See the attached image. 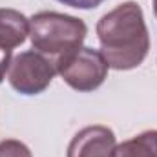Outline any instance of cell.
<instances>
[{"mask_svg":"<svg viewBox=\"0 0 157 157\" xmlns=\"http://www.w3.org/2000/svg\"><path fill=\"white\" fill-rule=\"evenodd\" d=\"M97 37L108 68L119 71L141 66L150 49L143 9L132 0L117 6L97 22Z\"/></svg>","mask_w":157,"mask_h":157,"instance_id":"cell-1","label":"cell"},{"mask_svg":"<svg viewBox=\"0 0 157 157\" xmlns=\"http://www.w3.org/2000/svg\"><path fill=\"white\" fill-rule=\"evenodd\" d=\"M86 24L71 15L42 11L29 20V39L33 48L51 59L55 68L60 60L80 49V44L86 39Z\"/></svg>","mask_w":157,"mask_h":157,"instance_id":"cell-2","label":"cell"},{"mask_svg":"<svg viewBox=\"0 0 157 157\" xmlns=\"http://www.w3.org/2000/svg\"><path fill=\"white\" fill-rule=\"evenodd\" d=\"M57 73L77 91H93L106 80L108 64L101 51L80 48L57 64Z\"/></svg>","mask_w":157,"mask_h":157,"instance_id":"cell-3","label":"cell"},{"mask_svg":"<svg viewBox=\"0 0 157 157\" xmlns=\"http://www.w3.org/2000/svg\"><path fill=\"white\" fill-rule=\"evenodd\" d=\"M55 73L57 68L51 59L39 51H24L11 60L7 80L22 95H39L51 84Z\"/></svg>","mask_w":157,"mask_h":157,"instance_id":"cell-4","label":"cell"},{"mask_svg":"<svg viewBox=\"0 0 157 157\" xmlns=\"http://www.w3.org/2000/svg\"><path fill=\"white\" fill-rule=\"evenodd\" d=\"M115 150V133L108 126L82 128L68 146V157H112Z\"/></svg>","mask_w":157,"mask_h":157,"instance_id":"cell-5","label":"cell"},{"mask_svg":"<svg viewBox=\"0 0 157 157\" xmlns=\"http://www.w3.org/2000/svg\"><path fill=\"white\" fill-rule=\"evenodd\" d=\"M29 35V20L17 9H0V46L17 48Z\"/></svg>","mask_w":157,"mask_h":157,"instance_id":"cell-6","label":"cell"},{"mask_svg":"<svg viewBox=\"0 0 157 157\" xmlns=\"http://www.w3.org/2000/svg\"><path fill=\"white\" fill-rule=\"evenodd\" d=\"M112 157H157V130H148L115 146Z\"/></svg>","mask_w":157,"mask_h":157,"instance_id":"cell-7","label":"cell"},{"mask_svg":"<svg viewBox=\"0 0 157 157\" xmlns=\"http://www.w3.org/2000/svg\"><path fill=\"white\" fill-rule=\"evenodd\" d=\"M0 157H33L29 148L17 141V139H6L0 143Z\"/></svg>","mask_w":157,"mask_h":157,"instance_id":"cell-8","label":"cell"},{"mask_svg":"<svg viewBox=\"0 0 157 157\" xmlns=\"http://www.w3.org/2000/svg\"><path fill=\"white\" fill-rule=\"evenodd\" d=\"M57 2L70 6V7H77V9H93V7H99L106 0H57Z\"/></svg>","mask_w":157,"mask_h":157,"instance_id":"cell-9","label":"cell"},{"mask_svg":"<svg viewBox=\"0 0 157 157\" xmlns=\"http://www.w3.org/2000/svg\"><path fill=\"white\" fill-rule=\"evenodd\" d=\"M11 60H13V59H11V49L0 46V82L6 77V71H7L9 66H11Z\"/></svg>","mask_w":157,"mask_h":157,"instance_id":"cell-10","label":"cell"},{"mask_svg":"<svg viewBox=\"0 0 157 157\" xmlns=\"http://www.w3.org/2000/svg\"><path fill=\"white\" fill-rule=\"evenodd\" d=\"M154 11H155V17H157V0H154Z\"/></svg>","mask_w":157,"mask_h":157,"instance_id":"cell-11","label":"cell"}]
</instances>
